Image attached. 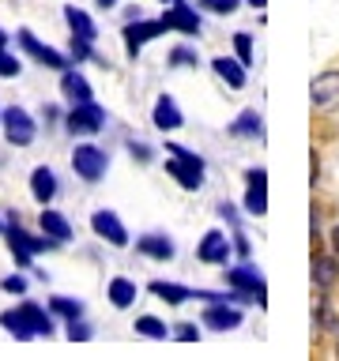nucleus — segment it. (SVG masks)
Masks as SVG:
<instances>
[{
    "instance_id": "f257e3e1",
    "label": "nucleus",
    "mask_w": 339,
    "mask_h": 361,
    "mask_svg": "<svg viewBox=\"0 0 339 361\" xmlns=\"http://www.w3.org/2000/svg\"><path fill=\"white\" fill-rule=\"evenodd\" d=\"M166 154H170L166 173L177 177L181 188H200L203 185V158L200 154H192L189 147H181V143H166Z\"/></svg>"
},
{
    "instance_id": "f03ea898",
    "label": "nucleus",
    "mask_w": 339,
    "mask_h": 361,
    "mask_svg": "<svg viewBox=\"0 0 339 361\" xmlns=\"http://www.w3.org/2000/svg\"><path fill=\"white\" fill-rule=\"evenodd\" d=\"M8 245H11V256H16V264H19V267H30V256L42 252V248H53L56 241H53V237H30L27 230H19V226H16V219H11Z\"/></svg>"
},
{
    "instance_id": "7ed1b4c3",
    "label": "nucleus",
    "mask_w": 339,
    "mask_h": 361,
    "mask_svg": "<svg viewBox=\"0 0 339 361\" xmlns=\"http://www.w3.org/2000/svg\"><path fill=\"white\" fill-rule=\"evenodd\" d=\"M0 124H4L8 143H16V147H27V143H34V117H30L27 109L8 106L4 113H0Z\"/></svg>"
},
{
    "instance_id": "20e7f679",
    "label": "nucleus",
    "mask_w": 339,
    "mask_h": 361,
    "mask_svg": "<svg viewBox=\"0 0 339 361\" xmlns=\"http://www.w3.org/2000/svg\"><path fill=\"white\" fill-rule=\"evenodd\" d=\"M72 169L83 180H102V173H106V151L95 143H79L72 151Z\"/></svg>"
},
{
    "instance_id": "39448f33",
    "label": "nucleus",
    "mask_w": 339,
    "mask_h": 361,
    "mask_svg": "<svg viewBox=\"0 0 339 361\" xmlns=\"http://www.w3.org/2000/svg\"><path fill=\"white\" fill-rule=\"evenodd\" d=\"M102 124H106V109L95 106V102H79V106H72V113H68V132H76V135H90V132H98Z\"/></svg>"
},
{
    "instance_id": "423d86ee",
    "label": "nucleus",
    "mask_w": 339,
    "mask_h": 361,
    "mask_svg": "<svg viewBox=\"0 0 339 361\" xmlns=\"http://www.w3.org/2000/svg\"><path fill=\"white\" fill-rule=\"evenodd\" d=\"M313 109L316 113L339 109V72H321L313 79Z\"/></svg>"
},
{
    "instance_id": "0eeeda50",
    "label": "nucleus",
    "mask_w": 339,
    "mask_h": 361,
    "mask_svg": "<svg viewBox=\"0 0 339 361\" xmlns=\"http://www.w3.org/2000/svg\"><path fill=\"white\" fill-rule=\"evenodd\" d=\"M166 30H170V27H166L162 19H143V23H132V27H124V45H129V53L136 56V53H140L147 42L158 38V34H166Z\"/></svg>"
},
{
    "instance_id": "6e6552de",
    "label": "nucleus",
    "mask_w": 339,
    "mask_h": 361,
    "mask_svg": "<svg viewBox=\"0 0 339 361\" xmlns=\"http://www.w3.org/2000/svg\"><path fill=\"white\" fill-rule=\"evenodd\" d=\"M90 226H95V233L106 237L113 248H124V245H129V233H124V226H121V219H117L113 211H95V214H90Z\"/></svg>"
},
{
    "instance_id": "1a4fd4ad",
    "label": "nucleus",
    "mask_w": 339,
    "mask_h": 361,
    "mask_svg": "<svg viewBox=\"0 0 339 361\" xmlns=\"http://www.w3.org/2000/svg\"><path fill=\"white\" fill-rule=\"evenodd\" d=\"M19 45H23V53L34 56V61L45 64V68H68V56H61L56 49H49V45H42L30 30H19Z\"/></svg>"
},
{
    "instance_id": "9d476101",
    "label": "nucleus",
    "mask_w": 339,
    "mask_h": 361,
    "mask_svg": "<svg viewBox=\"0 0 339 361\" xmlns=\"http://www.w3.org/2000/svg\"><path fill=\"white\" fill-rule=\"evenodd\" d=\"M162 23H166L170 30H181V34H200V27H203L200 16L185 4V0H174V4H170V11L162 16Z\"/></svg>"
},
{
    "instance_id": "9b49d317",
    "label": "nucleus",
    "mask_w": 339,
    "mask_h": 361,
    "mask_svg": "<svg viewBox=\"0 0 339 361\" xmlns=\"http://www.w3.org/2000/svg\"><path fill=\"white\" fill-rule=\"evenodd\" d=\"M226 282H230L234 290H245V293H253L256 301H264V293H268V286H264V279H260V271H253V267H230L226 271Z\"/></svg>"
},
{
    "instance_id": "f8f14e48",
    "label": "nucleus",
    "mask_w": 339,
    "mask_h": 361,
    "mask_svg": "<svg viewBox=\"0 0 339 361\" xmlns=\"http://www.w3.org/2000/svg\"><path fill=\"white\" fill-rule=\"evenodd\" d=\"M249 192H245V211L249 214H264L268 211V173L264 169H249Z\"/></svg>"
},
{
    "instance_id": "ddd939ff",
    "label": "nucleus",
    "mask_w": 339,
    "mask_h": 361,
    "mask_svg": "<svg viewBox=\"0 0 339 361\" xmlns=\"http://www.w3.org/2000/svg\"><path fill=\"white\" fill-rule=\"evenodd\" d=\"M203 324L215 327V331H234V327H242V312L226 301H211L208 312H203Z\"/></svg>"
},
{
    "instance_id": "4468645a",
    "label": "nucleus",
    "mask_w": 339,
    "mask_h": 361,
    "mask_svg": "<svg viewBox=\"0 0 339 361\" xmlns=\"http://www.w3.org/2000/svg\"><path fill=\"white\" fill-rule=\"evenodd\" d=\"M196 256L203 259V264H226V259H230V241H226V233H219V230L203 233Z\"/></svg>"
},
{
    "instance_id": "2eb2a0df",
    "label": "nucleus",
    "mask_w": 339,
    "mask_h": 361,
    "mask_svg": "<svg viewBox=\"0 0 339 361\" xmlns=\"http://www.w3.org/2000/svg\"><path fill=\"white\" fill-rule=\"evenodd\" d=\"M19 316H23V324H27L34 335H45V338L53 335V316L45 312L42 305H34V301H23V305H19Z\"/></svg>"
},
{
    "instance_id": "dca6fc26",
    "label": "nucleus",
    "mask_w": 339,
    "mask_h": 361,
    "mask_svg": "<svg viewBox=\"0 0 339 361\" xmlns=\"http://www.w3.org/2000/svg\"><path fill=\"white\" fill-rule=\"evenodd\" d=\"M61 94L72 102V106H79V102H90V83L79 72H72V68H64L61 75Z\"/></svg>"
},
{
    "instance_id": "f3484780",
    "label": "nucleus",
    "mask_w": 339,
    "mask_h": 361,
    "mask_svg": "<svg viewBox=\"0 0 339 361\" xmlns=\"http://www.w3.org/2000/svg\"><path fill=\"white\" fill-rule=\"evenodd\" d=\"M185 124V117H181V109H177V102L174 98H158L155 102V128H162V132H174Z\"/></svg>"
},
{
    "instance_id": "a211bd4d",
    "label": "nucleus",
    "mask_w": 339,
    "mask_h": 361,
    "mask_svg": "<svg viewBox=\"0 0 339 361\" xmlns=\"http://www.w3.org/2000/svg\"><path fill=\"white\" fill-rule=\"evenodd\" d=\"M215 75L226 79V87H234V90L245 87V64L234 61V56H215Z\"/></svg>"
},
{
    "instance_id": "6ab92c4d",
    "label": "nucleus",
    "mask_w": 339,
    "mask_h": 361,
    "mask_svg": "<svg viewBox=\"0 0 339 361\" xmlns=\"http://www.w3.org/2000/svg\"><path fill=\"white\" fill-rule=\"evenodd\" d=\"M30 192H34V200H38V203H49V200L56 196V177H53V169H45V166L34 169Z\"/></svg>"
},
{
    "instance_id": "aec40b11",
    "label": "nucleus",
    "mask_w": 339,
    "mask_h": 361,
    "mask_svg": "<svg viewBox=\"0 0 339 361\" xmlns=\"http://www.w3.org/2000/svg\"><path fill=\"white\" fill-rule=\"evenodd\" d=\"M64 19H68V27H72V34H76V38H87V42H95V19H90L87 16V11H79L76 4H68L64 8Z\"/></svg>"
},
{
    "instance_id": "412c9836",
    "label": "nucleus",
    "mask_w": 339,
    "mask_h": 361,
    "mask_svg": "<svg viewBox=\"0 0 339 361\" xmlns=\"http://www.w3.org/2000/svg\"><path fill=\"white\" fill-rule=\"evenodd\" d=\"M140 248L143 256H151V259H170L174 256V241H166L162 233H147V237H140Z\"/></svg>"
},
{
    "instance_id": "4be33fe9",
    "label": "nucleus",
    "mask_w": 339,
    "mask_h": 361,
    "mask_svg": "<svg viewBox=\"0 0 339 361\" xmlns=\"http://www.w3.org/2000/svg\"><path fill=\"white\" fill-rule=\"evenodd\" d=\"M42 230H45V237H53V241H68V237H72L68 219H64V214H56V211H49V207L42 211Z\"/></svg>"
},
{
    "instance_id": "5701e85b",
    "label": "nucleus",
    "mask_w": 339,
    "mask_h": 361,
    "mask_svg": "<svg viewBox=\"0 0 339 361\" xmlns=\"http://www.w3.org/2000/svg\"><path fill=\"white\" fill-rule=\"evenodd\" d=\"M109 301L117 305V309H129L136 301V282L132 279H113L109 282Z\"/></svg>"
},
{
    "instance_id": "b1692460",
    "label": "nucleus",
    "mask_w": 339,
    "mask_h": 361,
    "mask_svg": "<svg viewBox=\"0 0 339 361\" xmlns=\"http://www.w3.org/2000/svg\"><path fill=\"white\" fill-rule=\"evenodd\" d=\"M151 293H155V298H162L166 305H181V301L192 298V290L177 286V282H151Z\"/></svg>"
},
{
    "instance_id": "393cba45",
    "label": "nucleus",
    "mask_w": 339,
    "mask_h": 361,
    "mask_svg": "<svg viewBox=\"0 0 339 361\" xmlns=\"http://www.w3.org/2000/svg\"><path fill=\"white\" fill-rule=\"evenodd\" d=\"M264 132V124H260V113L256 109H245L242 117L230 124V135H260Z\"/></svg>"
},
{
    "instance_id": "a878e982",
    "label": "nucleus",
    "mask_w": 339,
    "mask_h": 361,
    "mask_svg": "<svg viewBox=\"0 0 339 361\" xmlns=\"http://www.w3.org/2000/svg\"><path fill=\"white\" fill-rule=\"evenodd\" d=\"M0 324H4V327H8V331L16 335V338H23V343H27V338H34V331H30L27 324H23L19 309H8V312H0Z\"/></svg>"
},
{
    "instance_id": "bb28decb",
    "label": "nucleus",
    "mask_w": 339,
    "mask_h": 361,
    "mask_svg": "<svg viewBox=\"0 0 339 361\" xmlns=\"http://www.w3.org/2000/svg\"><path fill=\"white\" fill-rule=\"evenodd\" d=\"M335 275H339V271H335V259H313V282H316V286H332V282H335Z\"/></svg>"
},
{
    "instance_id": "cd10ccee",
    "label": "nucleus",
    "mask_w": 339,
    "mask_h": 361,
    "mask_svg": "<svg viewBox=\"0 0 339 361\" xmlns=\"http://www.w3.org/2000/svg\"><path fill=\"white\" fill-rule=\"evenodd\" d=\"M136 331H140L143 338H166V335H170L166 324L155 320V316H140V320H136Z\"/></svg>"
},
{
    "instance_id": "c85d7f7f",
    "label": "nucleus",
    "mask_w": 339,
    "mask_h": 361,
    "mask_svg": "<svg viewBox=\"0 0 339 361\" xmlns=\"http://www.w3.org/2000/svg\"><path fill=\"white\" fill-rule=\"evenodd\" d=\"M49 309H53L56 316H68V320H79V312H83V305H79V301H72V298H53V301H49Z\"/></svg>"
},
{
    "instance_id": "c756f323",
    "label": "nucleus",
    "mask_w": 339,
    "mask_h": 361,
    "mask_svg": "<svg viewBox=\"0 0 339 361\" xmlns=\"http://www.w3.org/2000/svg\"><path fill=\"white\" fill-rule=\"evenodd\" d=\"M234 49H237V61L242 64H253V38H249V34H237Z\"/></svg>"
},
{
    "instance_id": "7c9ffc66",
    "label": "nucleus",
    "mask_w": 339,
    "mask_h": 361,
    "mask_svg": "<svg viewBox=\"0 0 339 361\" xmlns=\"http://www.w3.org/2000/svg\"><path fill=\"white\" fill-rule=\"evenodd\" d=\"M0 75H4V79H16V75H19V56H11V53L0 49Z\"/></svg>"
},
{
    "instance_id": "2f4dec72",
    "label": "nucleus",
    "mask_w": 339,
    "mask_h": 361,
    "mask_svg": "<svg viewBox=\"0 0 339 361\" xmlns=\"http://www.w3.org/2000/svg\"><path fill=\"white\" fill-rule=\"evenodd\" d=\"M90 56H95V53H90V42L72 34V61H90Z\"/></svg>"
},
{
    "instance_id": "473e14b6",
    "label": "nucleus",
    "mask_w": 339,
    "mask_h": 361,
    "mask_svg": "<svg viewBox=\"0 0 339 361\" xmlns=\"http://www.w3.org/2000/svg\"><path fill=\"white\" fill-rule=\"evenodd\" d=\"M208 11H219V16H230V11L237 8V0H200Z\"/></svg>"
},
{
    "instance_id": "72a5a7b5",
    "label": "nucleus",
    "mask_w": 339,
    "mask_h": 361,
    "mask_svg": "<svg viewBox=\"0 0 339 361\" xmlns=\"http://www.w3.org/2000/svg\"><path fill=\"white\" fill-rule=\"evenodd\" d=\"M170 64H196V53H192V49H174V53H170Z\"/></svg>"
},
{
    "instance_id": "f704fd0d",
    "label": "nucleus",
    "mask_w": 339,
    "mask_h": 361,
    "mask_svg": "<svg viewBox=\"0 0 339 361\" xmlns=\"http://www.w3.org/2000/svg\"><path fill=\"white\" fill-rule=\"evenodd\" d=\"M68 338H72V343H76V338L83 343V338H90V327L79 324V320H72V324H68Z\"/></svg>"
},
{
    "instance_id": "c9c22d12",
    "label": "nucleus",
    "mask_w": 339,
    "mask_h": 361,
    "mask_svg": "<svg viewBox=\"0 0 339 361\" xmlns=\"http://www.w3.org/2000/svg\"><path fill=\"white\" fill-rule=\"evenodd\" d=\"M0 286H4L8 293H23V290H27V279H23V275H8Z\"/></svg>"
},
{
    "instance_id": "e433bc0d",
    "label": "nucleus",
    "mask_w": 339,
    "mask_h": 361,
    "mask_svg": "<svg viewBox=\"0 0 339 361\" xmlns=\"http://www.w3.org/2000/svg\"><path fill=\"white\" fill-rule=\"evenodd\" d=\"M177 338L181 343H192L196 338V324H177Z\"/></svg>"
},
{
    "instance_id": "4c0bfd02",
    "label": "nucleus",
    "mask_w": 339,
    "mask_h": 361,
    "mask_svg": "<svg viewBox=\"0 0 339 361\" xmlns=\"http://www.w3.org/2000/svg\"><path fill=\"white\" fill-rule=\"evenodd\" d=\"M132 154L140 158V162H151V147L147 143H132Z\"/></svg>"
},
{
    "instance_id": "58836bf2",
    "label": "nucleus",
    "mask_w": 339,
    "mask_h": 361,
    "mask_svg": "<svg viewBox=\"0 0 339 361\" xmlns=\"http://www.w3.org/2000/svg\"><path fill=\"white\" fill-rule=\"evenodd\" d=\"M332 248H335V252H339V226H335V230H332Z\"/></svg>"
},
{
    "instance_id": "ea45409f",
    "label": "nucleus",
    "mask_w": 339,
    "mask_h": 361,
    "mask_svg": "<svg viewBox=\"0 0 339 361\" xmlns=\"http://www.w3.org/2000/svg\"><path fill=\"white\" fill-rule=\"evenodd\" d=\"M113 4H117V0H98V8H113Z\"/></svg>"
},
{
    "instance_id": "a19ab883",
    "label": "nucleus",
    "mask_w": 339,
    "mask_h": 361,
    "mask_svg": "<svg viewBox=\"0 0 339 361\" xmlns=\"http://www.w3.org/2000/svg\"><path fill=\"white\" fill-rule=\"evenodd\" d=\"M249 4H253V8H264V4H268V0H249Z\"/></svg>"
},
{
    "instance_id": "79ce46f5",
    "label": "nucleus",
    "mask_w": 339,
    "mask_h": 361,
    "mask_svg": "<svg viewBox=\"0 0 339 361\" xmlns=\"http://www.w3.org/2000/svg\"><path fill=\"white\" fill-rule=\"evenodd\" d=\"M4 42H8V34H4V30H0V49H4Z\"/></svg>"
},
{
    "instance_id": "37998d69",
    "label": "nucleus",
    "mask_w": 339,
    "mask_h": 361,
    "mask_svg": "<svg viewBox=\"0 0 339 361\" xmlns=\"http://www.w3.org/2000/svg\"><path fill=\"white\" fill-rule=\"evenodd\" d=\"M162 4H174V0H162Z\"/></svg>"
},
{
    "instance_id": "c03bdc74",
    "label": "nucleus",
    "mask_w": 339,
    "mask_h": 361,
    "mask_svg": "<svg viewBox=\"0 0 339 361\" xmlns=\"http://www.w3.org/2000/svg\"><path fill=\"white\" fill-rule=\"evenodd\" d=\"M0 230H4V226H0Z\"/></svg>"
}]
</instances>
